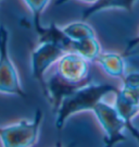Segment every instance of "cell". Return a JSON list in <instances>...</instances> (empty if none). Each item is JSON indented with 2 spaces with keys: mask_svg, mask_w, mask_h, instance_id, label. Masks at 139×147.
<instances>
[{
  "mask_svg": "<svg viewBox=\"0 0 139 147\" xmlns=\"http://www.w3.org/2000/svg\"><path fill=\"white\" fill-rule=\"evenodd\" d=\"M119 89L115 85L104 83H87L77 88L74 93L62 100L56 113V126L59 131L63 129L68 118L83 112L93 111L96 105L102 101V98L108 94H116Z\"/></svg>",
  "mask_w": 139,
  "mask_h": 147,
  "instance_id": "cell-1",
  "label": "cell"
},
{
  "mask_svg": "<svg viewBox=\"0 0 139 147\" xmlns=\"http://www.w3.org/2000/svg\"><path fill=\"white\" fill-rule=\"evenodd\" d=\"M42 111L37 109L31 121L22 120L11 125H0V141L3 147H33L39 135Z\"/></svg>",
  "mask_w": 139,
  "mask_h": 147,
  "instance_id": "cell-2",
  "label": "cell"
},
{
  "mask_svg": "<svg viewBox=\"0 0 139 147\" xmlns=\"http://www.w3.org/2000/svg\"><path fill=\"white\" fill-rule=\"evenodd\" d=\"M9 31L5 25H0V93L15 95L26 98L22 87L15 65L9 53Z\"/></svg>",
  "mask_w": 139,
  "mask_h": 147,
  "instance_id": "cell-3",
  "label": "cell"
},
{
  "mask_svg": "<svg viewBox=\"0 0 139 147\" xmlns=\"http://www.w3.org/2000/svg\"><path fill=\"white\" fill-rule=\"evenodd\" d=\"M65 51L58 45L51 42H40L32 53V75L41 86L42 92L46 89L45 74L53 63L58 62Z\"/></svg>",
  "mask_w": 139,
  "mask_h": 147,
  "instance_id": "cell-4",
  "label": "cell"
},
{
  "mask_svg": "<svg viewBox=\"0 0 139 147\" xmlns=\"http://www.w3.org/2000/svg\"><path fill=\"white\" fill-rule=\"evenodd\" d=\"M89 61L75 53H65L58 61L57 73L62 79L75 84L90 82Z\"/></svg>",
  "mask_w": 139,
  "mask_h": 147,
  "instance_id": "cell-5",
  "label": "cell"
},
{
  "mask_svg": "<svg viewBox=\"0 0 139 147\" xmlns=\"http://www.w3.org/2000/svg\"><path fill=\"white\" fill-rule=\"evenodd\" d=\"M93 111L105 133V137L126 138L123 134V130L126 129V123L123 120V118L119 115L115 107H112L107 102L100 101L96 105Z\"/></svg>",
  "mask_w": 139,
  "mask_h": 147,
  "instance_id": "cell-6",
  "label": "cell"
},
{
  "mask_svg": "<svg viewBox=\"0 0 139 147\" xmlns=\"http://www.w3.org/2000/svg\"><path fill=\"white\" fill-rule=\"evenodd\" d=\"M85 84L87 83H83V84L70 83L64 79H62L58 73H56L48 81H46V89L44 92V95L48 98L49 102L52 106V109L56 112L62 100Z\"/></svg>",
  "mask_w": 139,
  "mask_h": 147,
  "instance_id": "cell-7",
  "label": "cell"
},
{
  "mask_svg": "<svg viewBox=\"0 0 139 147\" xmlns=\"http://www.w3.org/2000/svg\"><path fill=\"white\" fill-rule=\"evenodd\" d=\"M40 42H51L61 47L65 53H71L73 40H71L65 35L62 27H59L54 23H51L49 26H42L40 31L37 32Z\"/></svg>",
  "mask_w": 139,
  "mask_h": 147,
  "instance_id": "cell-8",
  "label": "cell"
},
{
  "mask_svg": "<svg viewBox=\"0 0 139 147\" xmlns=\"http://www.w3.org/2000/svg\"><path fill=\"white\" fill-rule=\"evenodd\" d=\"M136 2H137V0H98L96 3H93L84 10L82 20L86 21V20L90 19L91 16H96L100 12L112 10V9H119V10H125L127 12H133V9H134V5Z\"/></svg>",
  "mask_w": 139,
  "mask_h": 147,
  "instance_id": "cell-9",
  "label": "cell"
},
{
  "mask_svg": "<svg viewBox=\"0 0 139 147\" xmlns=\"http://www.w3.org/2000/svg\"><path fill=\"white\" fill-rule=\"evenodd\" d=\"M101 68L113 78H122L125 75L126 63L122 55L115 53H101L95 60Z\"/></svg>",
  "mask_w": 139,
  "mask_h": 147,
  "instance_id": "cell-10",
  "label": "cell"
},
{
  "mask_svg": "<svg viewBox=\"0 0 139 147\" xmlns=\"http://www.w3.org/2000/svg\"><path fill=\"white\" fill-rule=\"evenodd\" d=\"M71 53L82 56L87 61H95L101 53V46L96 36H90L81 40L73 42Z\"/></svg>",
  "mask_w": 139,
  "mask_h": 147,
  "instance_id": "cell-11",
  "label": "cell"
},
{
  "mask_svg": "<svg viewBox=\"0 0 139 147\" xmlns=\"http://www.w3.org/2000/svg\"><path fill=\"white\" fill-rule=\"evenodd\" d=\"M114 107L118 110L120 116L123 118L125 123L132 122L133 118H135L137 116V113H139L138 104H136L133 100L127 98L120 89L119 92L115 94V105H114Z\"/></svg>",
  "mask_w": 139,
  "mask_h": 147,
  "instance_id": "cell-12",
  "label": "cell"
},
{
  "mask_svg": "<svg viewBox=\"0 0 139 147\" xmlns=\"http://www.w3.org/2000/svg\"><path fill=\"white\" fill-rule=\"evenodd\" d=\"M62 30L65 33V35L73 42L81 40L90 36H96L95 30L85 21L68 23L67 25L62 27Z\"/></svg>",
  "mask_w": 139,
  "mask_h": 147,
  "instance_id": "cell-13",
  "label": "cell"
},
{
  "mask_svg": "<svg viewBox=\"0 0 139 147\" xmlns=\"http://www.w3.org/2000/svg\"><path fill=\"white\" fill-rule=\"evenodd\" d=\"M50 0H24L28 9L31 10L32 16H33V24L36 33L40 31L41 27L44 26L41 24V14L45 11L46 7L48 5Z\"/></svg>",
  "mask_w": 139,
  "mask_h": 147,
  "instance_id": "cell-14",
  "label": "cell"
},
{
  "mask_svg": "<svg viewBox=\"0 0 139 147\" xmlns=\"http://www.w3.org/2000/svg\"><path fill=\"white\" fill-rule=\"evenodd\" d=\"M126 138H123V137H115V138H108V137H105L103 147H115L119 143L124 142Z\"/></svg>",
  "mask_w": 139,
  "mask_h": 147,
  "instance_id": "cell-15",
  "label": "cell"
},
{
  "mask_svg": "<svg viewBox=\"0 0 139 147\" xmlns=\"http://www.w3.org/2000/svg\"><path fill=\"white\" fill-rule=\"evenodd\" d=\"M126 129L128 130L129 133L132 134V136L134 137L135 140L137 141V143L139 144V130L133 124V121H132V122H128V123H126Z\"/></svg>",
  "mask_w": 139,
  "mask_h": 147,
  "instance_id": "cell-16",
  "label": "cell"
},
{
  "mask_svg": "<svg viewBox=\"0 0 139 147\" xmlns=\"http://www.w3.org/2000/svg\"><path fill=\"white\" fill-rule=\"evenodd\" d=\"M139 45V35L137 37H135L133 38L132 40H129L128 42V45H127V47L125 49V53H128L129 51H132L134 48H136L137 46Z\"/></svg>",
  "mask_w": 139,
  "mask_h": 147,
  "instance_id": "cell-17",
  "label": "cell"
},
{
  "mask_svg": "<svg viewBox=\"0 0 139 147\" xmlns=\"http://www.w3.org/2000/svg\"><path fill=\"white\" fill-rule=\"evenodd\" d=\"M68 1H72V0H57V1H56V5H64V3H66V2H68ZM78 1L93 5V3H96L98 0H78Z\"/></svg>",
  "mask_w": 139,
  "mask_h": 147,
  "instance_id": "cell-18",
  "label": "cell"
},
{
  "mask_svg": "<svg viewBox=\"0 0 139 147\" xmlns=\"http://www.w3.org/2000/svg\"><path fill=\"white\" fill-rule=\"evenodd\" d=\"M56 147H62V145H61V144H60V143H58V145H57V146H56Z\"/></svg>",
  "mask_w": 139,
  "mask_h": 147,
  "instance_id": "cell-19",
  "label": "cell"
},
{
  "mask_svg": "<svg viewBox=\"0 0 139 147\" xmlns=\"http://www.w3.org/2000/svg\"><path fill=\"white\" fill-rule=\"evenodd\" d=\"M0 1H1V0H0Z\"/></svg>",
  "mask_w": 139,
  "mask_h": 147,
  "instance_id": "cell-20",
  "label": "cell"
}]
</instances>
